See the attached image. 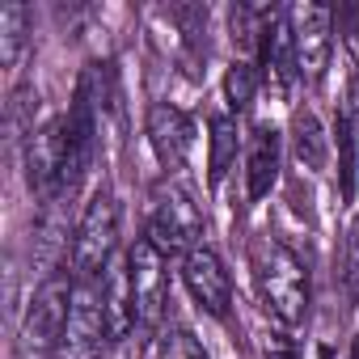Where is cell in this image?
Wrapping results in <instances>:
<instances>
[{
    "mask_svg": "<svg viewBox=\"0 0 359 359\" xmlns=\"http://www.w3.org/2000/svg\"><path fill=\"white\" fill-rule=\"evenodd\" d=\"M254 279L266 300V309L283 325H300L309 313V271L283 241H258L254 245Z\"/></svg>",
    "mask_w": 359,
    "mask_h": 359,
    "instance_id": "cell-1",
    "label": "cell"
},
{
    "mask_svg": "<svg viewBox=\"0 0 359 359\" xmlns=\"http://www.w3.org/2000/svg\"><path fill=\"white\" fill-rule=\"evenodd\" d=\"M351 359H359V338H355V351H351Z\"/></svg>",
    "mask_w": 359,
    "mask_h": 359,
    "instance_id": "cell-24",
    "label": "cell"
},
{
    "mask_svg": "<svg viewBox=\"0 0 359 359\" xmlns=\"http://www.w3.org/2000/svg\"><path fill=\"white\" fill-rule=\"evenodd\" d=\"M237 144H241V135H237V118L216 114V118H212V148H208V182H212V187H220V182H224V173L233 169V161H237Z\"/></svg>",
    "mask_w": 359,
    "mask_h": 359,
    "instance_id": "cell-14",
    "label": "cell"
},
{
    "mask_svg": "<svg viewBox=\"0 0 359 359\" xmlns=\"http://www.w3.org/2000/svg\"><path fill=\"white\" fill-rule=\"evenodd\" d=\"M346 127H351V140H355V148H359V76L351 81V93H346Z\"/></svg>",
    "mask_w": 359,
    "mask_h": 359,
    "instance_id": "cell-23",
    "label": "cell"
},
{
    "mask_svg": "<svg viewBox=\"0 0 359 359\" xmlns=\"http://www.w3.org/2000/svg\"><path fill=\"white\" fill-rule=\"evenodd\" d=\"M287 30H292V55H296V76L317 85L330 68V47H334V9L325 5H292Z\"/></svg>",
    "mask_w": 359,
    "mask_h": 359,
    "instance_id": "cell-5",
    "label": "cell"
},
{
    "mask_svg": "<svg viewBox=\"0 0 359 359\" xmlns=\"http://www.w3.org/2000/svg\"><path fill=\"white\" fill-rule=\"evenodd\" d=\"M258 64H262V81L275 85L279 93L300 81L296 76V55H292V30H287V13H275L271 26L262 30V43H258Z\"/></svg>",
    "mask_w": 359,
    "mask_h": 359,
    "instance_id": "cell-13",
    "label": "cell"
},
{
    "mask_svg": "<svg viewBox=\"0 0 359 359\" xmlns=\"http://www.w3.org/2000/svg\"><path fill=\"white\" fill-rule=\"evenodd\" d=\"M106 342H110V330H106V309H102V279H76L60 359H97Z\"/></svg>",
    "mask_w": 359,
    "mask_h": 359,
    "instance_id": "cell-6",
    "label": "cell"
},
{
    "mask_svg": "<svg viewBox=\"0 0 359 359\" xmlns=\"http://www.w3.org/2000/svg\"><path fill=\"white\" fill-rule=\"evenodd\" d=\"M148 355H152V359H208L203 342H199L191 330H165V334L152 342Z\"/></svg>",
    "mask_w": 359,
    "mask_h": 359,
    "instance_id": "cell-18",
    "label": "cell"
},
{
    "mask_svg": "<svg viewBox=\"0 0 359 359\" xmlns=\"http://www.w3.org/2000/svg\"><path fill=\"white\" fill-rule=\"evenodd\" d=\"M148 241L173 258V254H191L203 245V212L199 203L182 191V187H161L156 191V208H152V220H148Z\"/></svg>",
    "mask_w": 359,
    "mask_h": 359,
    "instance_id": "cell-4",
    "label": "cell"
},
{
    "mask_svg": "<svg viewBox=\"0 0 359 359\" xmlns=\"http://www.w3.org/2000/svg\"><path fill=\"white\" fill-rule=\"evenodd\" d=\"M279 161H283V135L271 123H258L245 144V195L254 203L262 195H271L275 177H279Z\"/></svg>",
    "mask_w": 359,
    "mask_h": 359,
    "instance_id": "cell-11",
    "label": "cell"
},
{
    "mask_svg": "<svg viewBox=\"0 0 359 359\" xmlns=\"http://www.w3.org/2000/svg\"><path fill=\"white\" fill-rule=\"evenodd\" d=\"M338 165H342V195L351 199L355 195V140H351V127L346 118H338Z\"/></svg>",
    "mask_w": 359,
    "mask_h": 359,
    "instance_id": "cell-19",
    "label": "cell"
},
{
    "mask_svg": "<svg viewBox=\"0 0 359 359\" xmlns=\"http://www.w3.org/2000/svg\"><path fill=\"white\" fill-rule=\"evenodd\" d=\"M258 85H262V72H258L250 60H233V68L224 72V97H229V106H233L237 114H241V110H250V102H254Z\"/></svg>",
    "mask_w": 359,
    "mask_h": 359,
    "instance_id": "cell-17",
    "label": "cell"
},
{
    "mask_svg": "<svg viewBox=\"0 0 359 359\" xmlns=\"http://www.w3.org/2000/svg\"><path fill=\"white\" fill-rule=\"evenodd\" d=\"M30 43V9L26 5H0V64L18 68Z\"/></svg>",
    "mask_w": 359,
    "mask_h": 359,
    "instance_id": "cell-15",
    "label": "cell"
},
{
    "mask_svg": "<svg viewBox=\"0 0 359 359\" xmlns=\"http://www.w3.org/2000/svg\"><path fill=\"white\" fill-rule=\"evenodd\" d=\"M292 144H296V156H300L309 169H325V148H330V140H325L317 114H309V110L296 114V123H292Z\"/></svg>",
    "mask_w": 359,
    "mask_h": 359,
    "instance_id": "cell-16",
    "label": "cell"
},
{
    "mask_svg": "<svg viewBox=\"0 0 359 359\" xmlns=\"http://www.w3.org/2000/svg\"><path fill=\"white\" fill-rule=\"evenodd\" d=\"M26 177L39 199L68 195V118H51L26 144Z\"/></svg>",
    "mask_w": 359,
    "mask_h": 359,
    "instance_id": "cell-7",
    "label": "cell"
},
{
    "mask_svg": "<svg viewBox=\"0 0 359 359\" xmlns=\"http://www.w3.org/2000/svg\"><path fill=\"white\" fill-rule=\"evenodd\" d=\"M127 266H131V287H135V325L140 330H156L169 304V275H165V254L140 237L127 250Z\"/></svg>",
    "mask_w": 359,
    "mask_h": 359,
    "instance_id": "cell-8",
    "label": "cell"
},
{
    "mask_svg": "<svg viewBox=\"0 0 359 359\" xmlns=\"http://www.w3.org/2000/svg\"><path fill=\"white\" fill-rule=\"evenodd\" d=\"M182 283H187V292L195 296V304L203 313L229 317V309H233V275L224 271L216 250H208V245L191 250L182 258Z\"/></svg>",
    "mask_w": 359,
    "mask_h": 359,
    "instance_id": "cell-9",
    "label": "cell"
},
{
    "mask_svg": "<svg viewBox=\"0 0 359 359\" xmlns=\"http://www.w3.org/2000/svg\"><path fill=\"white\" fill-rule=\"evenodd\" d=\"M262 359H300V351L283 334H266L262 338Z\"/></svg>",
    "mask_w": 359,
    "mask_h": 359,
    "instance_id": "cell-22",
    "label": "cell"
},
{
    "mask_svg": "<svg viewBox=\"0 0 359 359\" xmlns=\"http://www.w3.org/2000/svg\"><path fill=\"white\" fill-rule=\"evenodd\" d=\"M114 250H118V203L110 191H93V199L85 203L76 233H72V250H68L72 275L102 279L106 266L114 262Z\"/></svg>",
    "mask_w": 359,
    "mask_h": 359,
    "instance_id": "cell-2",
    "label": "cell"
},
{
    "mask_svg": "<svg viewBox=\"0 0 359 359\" xmlns=\"http://www.w3.org/2000/svg\"><path fill=\"white\" fill-rule=\"evenodd\" d=\"M144 135H148V148L156 152V161L165 169H182L191 144H195V123L187 110H177L169 102H156L144 118Z\"/></svg>",
    "mask_w": 359,
    "mask_h": 359,
    "instance_id": "cell-10",
    "label": "cell"
},
{
    "mask_svg": "<svg viewBox=\"0 0 359 359\" xmlns=\"http://www.w3.org/2000/svg\"><path fill=\"white\" fill-rule=\"evenodd\" d=\"M148 359H152V355H148Z\"/></svg>",
    "mask_w": 359,
    "mask_h": 359,
    "instance_id": "cell-25",
    "label": "cell"
},
{
    "mask_svg": "<svg viewBox=\"0 0 359 359\" xmlns=\"http://www.w3.org/2000/svg\"><path fill=\"white\" fill-rule=\"evenodd\" d=\"M346 292L359 300V216L346 233Z\"/></svg>",
    "mask_w": 359,
    "mask_h": 359,
    "instance_id": "cell-20",
    "label": "cell"
},
{
    "mask_svg": "<svg viewBox=\"0 0 359 359\" xmlns=\"http://www.w3.org/2000/svg\"><path fill=\"white\" fill-rule=\"evenodd\" d=\"M102 309H106V330H110V342H123L135 325V287H131V266H127V254L114 258L102 275Z\"/></svg>",
    "mask_w": 359,
    "mask_h": 359,
    "instance_id": "cell-12",
    "label": "cell"
},
{
    "mask_svg": "<svg viewBox=\"0 0 359 359\" xmlns=\"http://www.w3.org/2000/svg\"><path fill=\"white\" fill-rule=\"evenodd\" d=\"M338 22H342V43H346V51H351L355 64H359V5H346V9L338 13Z\"/></svg>",
    "mask_w": 359,
    "mask_h": 359,
    "instance_id": "cell-21",
    "label": "cell"
},
{
    "mask_svg": "<svg viewBox=\"0 0 359 359\" xmlns=\"http://www.w3.org/2000/svg\"><path fill=\"white\" fill-rule=\"evenodd\" d=\"M72 292H76V283L68 279V271L51 275L34 292V300L26 309V321H22V355L26 359H51V355H60L68 309H72Z\"/></svg>",
    "mask_w": 359,
    "mask_h": 359,
    "instance_id": "cell-3",
    "label": "cell"
}]
</instances>
